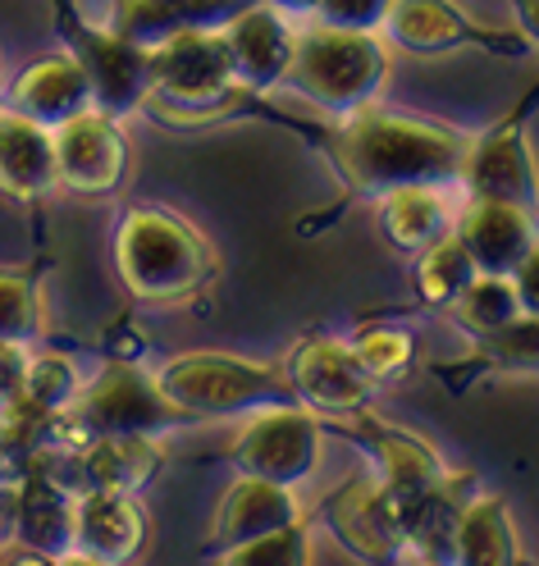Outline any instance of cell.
I'll use <instances>...</instances> for the list:
<instances>
[{
  "mask_svg": "<svg viewBox=\"0 0 539 566\" xmlns=\"http://www.w3.org/2000/svg\"><path fill=\"white\" fill-rule=\"evenodd\" d=\"M311 142L330 156L348 197L375 201L380 192L407 184L453 188L462 174V156L471 147V133L421 115H393L380 111V101H371L362 111L339 115L334 128H320V137Z\"/></svg>",
  "mask_w": 539,
  "mask_h": 566,
  "instance_id": "obj_1",
  "label": "cell"
},
{
  "mask_svg": "<svg viewBox=\"0 0 539 566\" xmlns=\"http://www.w3.org/2000/svg\"><path fill=\"white\" fill-rule=\"evenodd\" d=\"M115 270L137 302L169 306L206 293L220 274V256L206 233L169 206L137 201L115 224Z\"/></svg>",
  "mask_w": 539,
  "mask_h": 566,
  "instance_id": "obj_2",
  "label": "cell"
},
{
  "mask_svg": "<svg viewBox=\"0 0 539 566\" xmlns=\"http://www.w3.org/2000/svg\"><path fill=\"white\" fill-rule=\"evenodd\" d=\"M388 69H393V46L380 32H348L307 19V28H298L293 38V60L289 74H283V87L339 119L380 101Z\"/></svg>",
  "mask_w": 539,
  "mask_h": 566,
  "instance_id": "obj_3",
  "label": "cell"
},
{
  "mask_svg": "<svg viewBox=\"0 0 539 566\" xmlns=\"http://www.w3.org/2000/svg\"><path fill=\"white\" fill-rule=\"evenodd\" d=\"M156 379L197 420L247 416L270 402H298L279 361H242L234 352H178L156 366Z\"/></svg>",
  "mask_w": 539,
  "mask_h": 566,
  "instance_id": "obj_4",
  "label": "cell"
},
{
  "mask_svg": "<svg viewBox=\"0 0 539 566\" xmlns=\"http://www.w3.org/2000/svg\"><path fill=\"white\" fill-rule=\"evenodd\" d=\"M69 411L83 420V430L92 439L96 434H152V439H165L174 430H193V424H201L193 411H184L165 394L156 370H147L133 357H105L101 370L79 384Z\"/></svg>",
  "mask_w": 539,
  "mask_h": 566,
  "instance_id": "obj_5",
  "label": "cell"
},
{
  "mask_svg": "<svg viewBox=\"0 0 539 566\" xmlns=\"http://www.w3.org/2000/svg\"><path fill=\"white\" fill-rule=\"evenodd\" d=\"M320 452H325V420L302 402H270L247 411L229 443V467L238 475L302 489L320 467Z\"/></svg>",
  "mask_w": 539,
  "mask_h": 566,
  "instance_id": "obj_6",
  "label": "cell"
},
{
  "mask_svg": "<svg viewBox=\"0 0 539 566\" xmlns=\"http://www.w3.org/2000/svg\"><path fill=\"white\" fill-rule=\"evenodd\" d=\"M55 6V32L64 51L79 60L92 87V105L111 119H128L142 111L152 83H147V51L120 38L115 28H92L74 0H51Z\"/></svg>",
  "mask_w": 539,
  "mask_h": 566,
  "instance_id": "obj_7",
  "label": "cell"
},
{
  "mask_svg": "<svg viewBox=\"0 0 539 566\" xmlns=\"http://www.w3.org/2000/svg\"><path fill=\"white\" fill-rule=\"evenodd\" d=\"M51 151H55V188H69L74 197L120 192L133 165L124 119L101 115L96 105L51 128Z\"/></svg>",
  "mask_w": 539,
  "mask_h": 566,
  "instance_id": "obj_8",
  "label": "cell"
},
{
  "mask_svg": "<svg viewBox=\"0 0 539 566\" xmlns=\"http://www.w3.org/2000/svg\"><path fill=\"white\" fill-rule=\"evenodd\" d=\"M283 379L293 384V394L307 411L315 416H352L375 402L380 384L362 370L348 338L334 334H307L283 352Z\"/></svg>",
  "mask_w": 539,
  "mask_h": 566,
  "instance_id": "obj_9",
  "label": "cell"
},
{
  "mask_svg": "<svg viewBox=\"0 0 539 566\" xmlns=\"http://www.w3.org/2000/svg\"><path fill=\"white\" fill-rule=\"evenodd\" d=\"M380 38L398 51H416V55H439V51H457V46H485L494 55H530L535 38L530 32H502L489 23H476L453 0H393Z\"/></svg>",
  "mask_w": 539,
  "mask_h": 566,
  "instance_id": "obj_10",
  "label": "cell"
},
{
  "mask_svg": "<svg viewBox=\"0 0 539 566\" xmlns=\"http://www.w3.org/2000/svg\"><path fill=\"white\" fill-rule=\"evenodd\" d=\"M74 499L79 493L55 475L51 448H38L14 475L10 539L32 548L42 562H69V544H74Z\"/></svg>",
  "mask_w": 539,
  "mask_h": 566,
  "instance_id": "obj_11",
  "label": "cell"
},
{
  "mask_svg": "<svg viewBox=\"0 0 539 566\" xmlns=\"http://www.w3.org/2000/svg\"><path fill=\"white\" fill-rule=\"evenodd\" d=\"M530 115H535V101L526 96L521 111L498 119L480 137H471V147L462 156V174H457L466 197H502V201L535 206V156H530V133H526Z\"/></svg>",
  "mask_w": 539,
  "mask_h": 566,
  "instance_id": "obj_12",
  "label": "cell"
},
{
  "mask_svg": "<svg viewBox=\"0 0 539 566\" xmlns=\"http://www.w3.org/2000/svg\"><path fill=\"white\" fill-rule=\"evenodd\" d=\"M220 38L234 64V83L242 92L270 96L274 87H283V74H289L293 60V14H283L274 0H251L234 19L220 23Z\"/></svg>",
  "mask_w": 539,
  "mask_h": 566,
  "instance_id": "obj_13",
  "label": "cell"
},
{
  "mask_svg": "<svg viewBox=\"0 0 539 566\" xmlns=\"http://www.w3.org/2000/svg\"><path fill=\"white\" fill-rule=\"evenodd\" d=\"M55 475L83 493V489H115V493H142L165 471V448L152 434H96L79 452L51 448Z\"/></svg>",
  "mask_w": 539,
  "mask_h": 566,
  "instance_id": "obj_14",
  "label": "cell"
},
{
  "mask_svg": "<svg viewBox=\"0 0 539 566\" xmlns=\"http://www.w3.org/2000/svg\"><path fill=\"white\" fill-rule=\"evenodd\" d=\"M453 233L485 274H512L530 252H539L535 206L502 197H466V206L453 210Z\"/></svg>",
  "mask_w": 539,
  "mask_h": 566,
  "instance_id": "obj_15",
  "label": "cell"
},
{
  "mask_svg": "<svg viewBox=\"0 0 539 566\" xmlns=\"http://www.w3.org/2000/svg\"><path fill=\"white\" fill-rule=\"evenodd\" d=\"M147 507L137 503V493H115V489H83L74 499V544H69V562H92V566H120L133 562L147 548Z\"/></svg>",
  "mask_w": 539,
  "mask_h": 566,
  "instance_id": "obj_16",
  "label": "cell"
},
{
  "mask_svg": "<svg viewBox=\"0 0 539 566\" xmlns=\"http://www.w3.org/2000/svg\"><path fill=\"white\" fill-rule=\"evenodd\" d=\"M334 434L348 439L352 448H362L380 467V484L393 489V493H412V489L439 480L448 471L444 457L429 448L421 434L403 430V424L380 420L371 407L352 411V416H334Z\"/></svg>",
  "mask_w": 539,
  "mask_h": 566,
  "instance_id": "obj_17",
  "label": "cell"
},
{
  "mask_svg": "<svg viewBox=\"0 0 539 566\" xmlns=\"http://www.w3.org/2000/svg\"><path fill=\"white\" fill-rule=\"evenodd\" d=\"M325 521L334 535L366 562H403V539H398V516H393L388 493L380 480L356 475L348 480L334 499L325 503Z\"/></svg>",
  "mask_w": 539,
  "mask_h": 566,
  "instance_id": "obj_18",
  "label": "cell"
},
{
  "mask_svg": "<svg viewBox=\"0 0 539 566\" xmlns=\"http://www.w3.org/2000/svg\"><path fill=\"white\" fill-rule=\"evenodd\" d=\"M302 516V499L293 484H274V480H257V475H238L210 516V544L229 548L242 539H257L266 530H279ZM210 548V553H215Z\"/></svg>",
  "mask_w": 539,
  "mask_h": 566,
  "instance_id": "obj_19",
  "label": "cell"
},
{
  "mask_svg": "<svg viewBox=\"0 0 539 566\" xmlns=\"http://www.w3.org/2000/svg\"><path fill=\"white\" fill-rule=\"evenodd\" d=\"M0 192L19 206H38L55 192L51 128L19 111H0Z\"/></svg>",
  "mask_w": 539,
  "mask_h": 566,
  "instance_id": "obj_20",
  "label": "cell"
},
{
  "mask_svg": "<svg viewBox=\"0 0 539 566\" xmlns=\"http://www.w3.org/2000/svg\"><path fill=\"white\" fill-rule=\"evenodd\" d=\"M6 105L19 111V115H28V119L46 124V128H55L69 115L87 111L92 87H87V74L79 69V60L69 51H55V55H42V60H32L28 69H19Z\"/></svg>",
  "mask_w": 539,
  "mask_h": 566,
  "instance_id": "obj_21",
  "label": "cell"
},
{
  "mask_svg": "<svg viewBox=\"0 0 539 566\" xmlns=\"http://www.w3.org/2000/svg\"><path fill=\"white\" fill-rule=\"evenodd\" d=\"M251 0H115L111 6V23L120 38H128L133 46H156L174 32H201V28H220L225 19H234Z\"/></svg>",
  "mask_w": 539,
  "mask_h": 566,
  "instance_id": "obj_22",
  "label": "cell"
},
{
  "mask_svg": "<svg viewBox=\"0 0 539 566\" xmlns=\"http://www.w3.org/2000/svg\"><path fill=\"white\" fill-rule=\"evenodd\" d=\"M453 210L457 206L448 201V188L439 184H407V188H388L375 197L380 233L403 256H416L421 247L444 238L453 229Z\"/></svg>",
  "mask_w": 539,
  "mask_h": 566,
  "instance_id": "obj_23",
  "label": "cell"
},
{
  "mask_svg": "<svg viewBox=\"0 0 539 566\" xmlns=\"http://www.w3.org/2000/svg\"><path fill=\"white\" fill-rule=\"evenodd\" d=\"M471 343H476L471 357H466L457 370L435 366V375L453 388L457 398L485 375H535V366H539V315H517L512 325L476 334Z\"/></svg>",
  "mask_w": 539,
  "mask_h": 566,
  "instance_id": "obj_24",
  "label": "cell"
},
{
  "mask_svg": "<svg viewBox=\"0 0 539 566\" xmlns=\"http://www.w3.org/2000/svg\"><path fill=\"white\" fill-rule=\"evenodd\" d=\"M521 557V539L512 512L498 493H476L471 503L462 507L453 535H448V562L462 566H512Z\"/></svg>",
  "mask_w": 539,
  "mask_h": 566,
  "instance_id": "obj_25",
  "label": "cell"
},
{
  "mask_svg": "<svg viewBox=\"0 0 539 566\" xmlns=\"http://www.w3.org/2000/svg\"><path fill=\"white\" fill-rule=\"evenodd\" d=\"M42 274L46 261L28 265H0V338L32 347L42 338Z\"/></svg>",
  "mask_w": 539,
  "mask_h": 566,
  "instance_id": "obj_26",
  "label": "cell"
},
{
  "mask_svg": "<svg viewBox=\"0 0 539 566\" xmlns=\"http://www.w3.org/2000/svg\"><path fill=\"white\" fill-rule=\"evenodd\" d=\"M453 321H457V329L462 334H489V329H502V325H512L517 315H530V311H521V302H517V289H512V279L508 274H485V270H476V279L466 283V289L444 306Z\"/></svg>",
  "mask_w": 539,
  "mask_h": 566,
  "instance_id": "obj_27",
  "label": "cell"
},
{
  "mask_svg": "<svg viewBox=\"0 0 539 566\" xmlns=\"http://www.w3.org/2000/svg\"><path fill=\"white\" fill-rule=\"evenodd\" d=\"M471 279H476V261L466 256V247L457 242L453 229L416 252V297H421L425 306L444 311Z\"/></svg>",
  "mask_w": 539,
  "mask_h": 566,
  "instance_id": "obj_28",
  "label": "cell"
},
{
  "mask_svg": "<svg viewBox=\"0 0 539 566\" xmlns=\"http://www.w3.org/2000/svg\"><path fill=\"white\" fill-rule=\"evenodd\" d=\"M210 557L225 566H302L311 557V516L302 512L289 525L266 530V535L229 544V548H215Z\"/></svg>",
  "mask_w": 539,
  "mask_h": 566,
  "instance_id": "obj_29",
  "label": "cell"
},
{
  "mask_svg": "<svg viewBox=\"0 0 539 566\" xmlns=\"http://www.w3.org/2000/svg\"><path fill=\"white\" fill-rule=\"evenodd\" d=\"M348 343H352L356 361H362V370L375 384H388V379L407 375L412 361H416V334L403 329V325H362Z\"/></svg>",
  "mask_w": 539,
  "mask_h": 566,
  "instance_id": "obj_30",
  "label": "cell"
},
{
  "mask_svg": "<svg viewBox=\"0 0 539 566\" xmlns=\"http://www.w3.org/2000/svg\"><path fill=\"white\" fill-rule=\"evenodd\" d=\"M79 366L74 357H64V352H28V370H23V388H19V398H28L32 407H42V411H60L74 402L79 394Z\"/></svg>",
  "mask_w": 539,
  "mask_h": 566,
  "instance_id": "obj_31",
  "label": "cell"
},
{
  "mask_svg": "<svg viewBox=\"0 0 539 566\" xmlns=\"http://www.w3.org/2000/svg\"><path fill=\"white\" fill-rule=\"evenodd\" d=\"M388 6L393 0H315V10L307 19L330 23V28H348V32H380Z\"/></svg>",
  "mask_w": 539,
  "mask_h": 566,
  "instance_id": "obj_32",
  "label": "cell"
},
{
  "mask_svg": "<svg viewBox=\"0 0 539 566\" xmlns=\"http://www.w3.org/2000/svg\"><path fill=\"white\" fill-rule=\"evenodd\" d=\"M28 352H32V347H23V343H6V338H0V407L19 398V388H23V370H28Z\"/></svg>",
  "mask_w": 539,
  "mask_h": 566,
  "instance_id": "obj_33",
  "label": "cell"
},
{
  "mask_svg": "<svg viewBox=\"0 0 539 566\" xmlns=\"http://www.w3.org/2000/svg\"><path fill=\"white\" fill-rule=\"evenodd\" d=\"M274 6H279L283 14H298V19H307V14L315 10V0H274Z\"/></svg>",
  "mask_w": 539,
  "mask_h": 566,
  "instance_id": "obj_34",
  "label": "cell"
},
{
  "mask_svg": "<svg viewBox=\"0 0 539 566\" xmlns=\"http://www.w3.org/2000/svg\"><path fill=\"white\" fill-rule=\"evenodd\" d=\"M10 480H14V467H10V457L0 452V484H10Z\"/></svg>",
  "mask_w": 539,
  "mask_h": 566,
  "instance_id": "obj_35",
  "label": "cell"
}]
</instances>
